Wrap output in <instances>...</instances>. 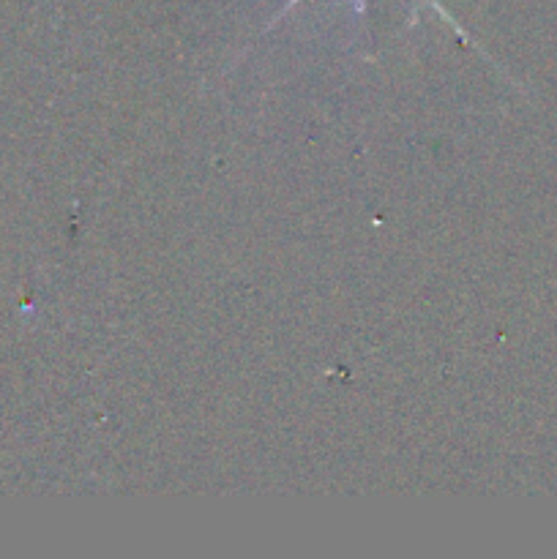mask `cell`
<instances>
[{"instance_id": "1", "label": "cell", "mask_w": 557, "mask_h": 559, "mask_svg": "<svg viewBox=\"0 0 557 559\" xmlns=\"http://www.w3.org/2000/svg\"><path fill=\"white\" fill-rule=\"evenodd\" d=\"M293 3H295V0H293ZM358 9H360V0H358Z\"/></svg>"}]
</instances>
